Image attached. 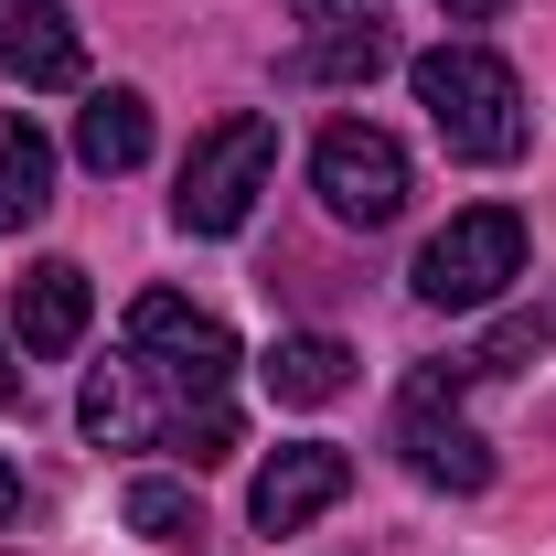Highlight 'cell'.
Instances as JSON below:
<instances>
[{
	"mask_svg": "<svg viewBox=\"0 0 556 556\" xmlns=\"http://www.w3.org/2000/svg\"><path fill=\"white\" fill-rule=\"evenodd\" d=\"M0 525H22V471L0 460Z\"/></svg>",
	"mask_w": 556,
	"mask_h": 556,
	"instance_id": "d6986e66",
	"label": "cell"
},
{
	"mask_svg": "<svg viewBox=\"0 0 556 556\" xmlns=\"http://www.w3.org/2000/svg\"><path fill=\"white\" fill-rule=\"evenodd\" d=\"M514 278H525V214L514 204H471L417 247V300L428 311H492Z\"/></svg>",
	"mask_w": 556,
	"mask_h": 556,
	"instance_id": "7a4b0ae2",
	"label": "cell"
},
{
	"mask_svg": "<svg viewBox=\"0 0 556 556\" xmlns=\"http://www.w3.org/2000/svg\"><path fill=\"white\" fill-rule=\"evenodd\" d=\"M43 204H54V139L33 118H0V236L43 225Z\"/></svg>",
	"mask_w": 556,
	"mask_h": 556,
	"instance_id": "4fadbf2b",
	"label": "cell"
},
{
	"mask_svg": "<svg viewBox=\"0 0 556 556\" xmlns=\"http://www.w3.org/2000/svg\"><path fill=\"white\" fill-rule=\"evenodd\" d=\"M86 311H97V289L75 257H43V268H22V353H75L86 343Z\"/></svg>",
	"mask_w": 556,
	"mask_h": 556,
	"instance_id": "9c48e42d",
	"label": "cell"
},
{
	"mask_svg": "<svg viewBox=\"0 0 556 556\" xmlns=\"http://www.w3.org/2000/svg\"><path fill=\"white\" fill-rule=\"evenodd\" d=\"M268 172H278V118H214L182 161V193H172L182 236H236L268 193Z\"/></svg>",
	"mask_w": 556,
	"mask_h": 556,
	"instance_id": "3957f363",
	"label": "cell"
},
{
	"mask_svg": "<svg viewBox=\"0 0 556 556\" xmlns=\"http://www.w3.org/2000/svg\"><path fill=\"white\" fill-rule=\"evenodd\" d=\"M118 525L150 535V546H193V535H204V503H193L182 482H161V471H139V482L118 492Z\"/></svg>",
	"mask_w": 556,
	"mask_h": 556,
	"instance_id": "5bb4252c",
	"label": "cell"
},
{
	"mask_svg": "<svg viewBox=\"0 0 556 556\" xmlns=\"http://www.w3.org/2000/svg\"><path fill=\"white\" fill-rule=\"evenodd\" d=\"M75 161L86 172H139L150 161V97L139 86H97L75 108Z\"/></svg>",
	"mask_w": 556,
	"mask_h": 556,
	"instance_id": "30bf717a",
	"label": "cell"
},
{
	"mask_svg": "<svg viewBox=\"0 0 556 556\" xmlns=\"http://www.w3.org/2000/svg\"><path fill=\"white\" fill-rule=\"evenodd\" d=\"M11 396H22V364H11V343H0V407H11Z\"/></svg>",
	"mask_w": 556,
	"mask_h": 556,
	"instance_id": "44dd1931",
	"label": "cell"
},
{
	"mask_svg": "<svg viewBox=\"0 0 556 556\" xmlns=\"http://www.w3.org/2000/svg\"><path fill=\"white\" fill-rule=\"evenodd\" d=\"M460 375H471V364H450V375L428 364V375L407 386V407H396V450H407V471H417L428 492H482V482H492L482 428L450 407V386H460Z\"/></svg>",
	"mask_w": 556,
	"mask_h": 556,
	"instance_id": "5b68a950",
	"label": "cell"
},
{
	"mask_svg": "<svg viewBox=\"0 0 556 556\" xmlns=\"http://www.w3.org/2000/svg\"><path fill=\"white\" fill-rule=\"evenodd\" d=\"M396 65V33H386V0H364V11H343L311 54H300V75L311 86H364V75H386Z\"/></svg>",
	"mask_w": 556,
	"mask_h": 556,
	"instance_id": "7c38bea8",
	"label": "cell"
},
{
	"mask_svg": "<svg viewBox=\"0 0 556 556\" xmlns=\"http://www.w3.org/2000/svg\"><path fill=\"white\" fill-rule=\"evenodd\" d=\"M161 450H172L182 471H214V460H236V417H225V407H204V417L182 407L172 428H161Z\"/></svg>",
	"mask_w": 556,
	"mask_h": 556,
	"instance_id": "2e32d148",
	"label": "cell"
},
{
	"mask_svg": "<svg viewBox=\"0 0 556 556\" xmlns=\"http://www.w3.org/2000/svg\"><path fill=\"white\" fill-rule=\"evenodd\" d=\"M439 11H450V22H492L503 0H439Z\"/></svg>",
	"mask_w": 556,
	"mask_h": 556,
	"instance_id": "ffe728a7",
	"label": "cell"
},
{
	"mask_svg": "<svg viewBox=\"0 0 556 556\" xmlns=\"http://www.w3.org/2000/svg\"><path fill=\"white\" fill-rule=\"evenodd\" d=\"M75 417H86V439H108V450H129L139 428H150V396H139V375L129 364H108L86 396H75Z\"/></svg>",
	"mask_w": 556,
	"mask_h": 556,
	"instance_id": "9a60e30c",
	"label": "cell"
},
{
	"mask_svg": "<svg viewBox=\"0 0 556 556\" xmlns=\"http://www.w3.org/2000/svg\"><path fill=\"white\" fill-rule=\"evenodd\" d=\"M0 75L11 86H75L86 43H75L65 0H0Z\"/></svg>",
	"mask_w": 556,
	"mask_h": 556,
	"instance_id": "ba28073f",
	"label": "cell"
},
{
	"mask_svg": "<svg viewBox=\"0 0 556 556\" xmlns=\"http://www.w3.org/2000/svg\"><path fill=\"white\" fill-rule=\"evenodd\" d=\"M311 182H321V204L343 214V225H396L407 214V150L386 129H364V118H343V129H321V150H311Z\"/></svg>",
	"mask_w": 556,
	"mask_h": 556,
	"instance_id": "8992f818",
	"label": "cell"
},
{
	"mask_svg": "<svg viewBox=\"0 0 556 556\" xmlns=\"http://www.w3.org/2000/svg\"><path fill=\"white\" fill-rule=\"evenodd\" d=\"M546 332H556L546 311H514V321H503V332H492V343L471 353V375H503V364H525V353H546Z\"/></svg>",
	"mask_w": 556,
	"mask_h": 556,
	"instance_id": "e0dca14e",
	"label": "cell"
},
{
	"mask_svg": "<svg viewBox=\"0 0 556 556\" xmlns=\"http://www.w3.org/2000/svg\"><path fill=\"white\" fill-rule=\"evenodd\" d=\"M353 492V460L332 450V439H300V450H278L268 471H257V492H247V525L257 535H300L311 514H332Z\"/></svg>",
	"mask_w": 556,
	"mask_h": 556,
	"instance_id": "52a82bcc",
	"label": "cell"
},
{
	"mask_svg": "<svg viewBox=\"0 0 556 556\" xmlns=\"http://www.w3.org/2000/svg\"><path fill=\"white\" fill-rule=\"evenodd\" d=\"M417 108H428V129L450 139V161H514L525 150V86L503 54L482 43H439V54H417L407 65Z\"/></svg>",
	"mask_w": 556,
	"mask_h": 556,
	"instance_id": "6da1fadb",
	"label": "cell"
},
{
	"mask_svg": "<svg viewBox=\"0 0 556 556\" xmlns=\"http://www.w3.org/2000/svg\"><path fill=\"white\" fill-rule=\"evenodd\" d=\"M129 375L139 386H172L182 407L193 396H225V375H236V332L214 321V311H193V300H172V289H150V300H129Z\"/></svg>",
	"mask_w": 556,
	"mask_h": 556,
	"instance_id": "277c9868",
	"label": "cell"
},
{
	"mask_svg": "<svg viewBox=\"0 0 556 556\" xmlns=\"http://www.w3.org/2000/svg\"><path fill=\"white\" fill-rule=\"evenodd\" d=\"M332 11H364V0H289V22H332Z\"/></svg>",
	"mask_w": 556,
	"mask_h": 556,
	"instance_id": "ac0fdd59",
	"label": "cell"
},
{
	"mask_svg": "<svg viewBox=\"0 0 556 556\" xmlns=\"http://www.w3.org/2000/svg\"><path fill=\"white\" fill-rule=\"evenodd\" d=\"M257 375H268L278 407H332V396L353 386V343H332V332H278Z\"/></svg>",
	"mask_w": 556,
	"mask_h": 556,
	"instance_id": "8fae6325",
	"label": "cell"
}]
</instances>
